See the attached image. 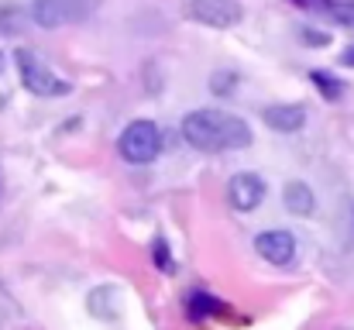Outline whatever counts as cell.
Instances as JSON below:
<instances>
[{
    "mask_svg": "<svg viewBox=\"0 0 354 330\" xmlns=\"http://www.w3.org/2000/svg\"><path fill=\"white\" fill-rule=\"evenodd\" d=\"M265 193H268V186L254 172H237V176H231V183H227V203L234 207L237 214L258 210L261 200H265Z\"/></svg>",
    "mask_w": 354,
    "mask_h": 330,
    "instance_id": "6",
    "label": "cell"
},
{
    "mask_svg": "<svg viewBox=\"0 0 354 330\" xmlns=\"http://www.w3.org/2000/svg\"><path fill=\"white\" fill-rule=\"evenodd\" d=\"M151 258H155V265H158L162 272H169V268H172V258H169V248H165V241H162V237H155V244H151Z\"/></svg>",
    "mask_w": 354,
    "mask_h": 330,
    "instance_id": "15",
    "label": "cell"
},
{
    "mask_svg": "<svg viewBox=\"0 0 354 330\" xmlns=\"http://www.w3.org/2000/svg\"><path fill=\"white\" fill-rule=\"evenodd\" d=\"M234 86H237V73L217 69V73L210 76V93H214V97H227V93H234Z\"/></svg>",
    "mask_w": 354,
    "mask_h": 330,
    "instance_id": "13",
    "label": "cell"
},
{
    "mask_svg": "<svg viewBox=\"0 0 354 330\" xmlns=\"http://www.w3.org/2000/svg\"><path fill=\"white\" fill-rule=\"evenodd\" d=\"M183 138L196 152H237L251 145V127L227 110H193L183 117Z\"/></svg>",
    "mask_w": 354,
    "mask_h": 330,
    "instance_id": "1",
    "label": "cell"
},
{
    "mask_svg": "<svg viewBox=\"0 0 354 330\" xmlns=\"http://www.w3.org/2000/svg\"><path fill=\"white\" fill-rule=\"evenodd\" d=\"M254 251H258L268 265H289V262L296 258V237H292L289 230H282V227L261 230V234L254 237Z\"/></svg>",
    "mask_w": 354,
    "mask_h": 330,
    "instance_id": "7",
    "label": "cell"
},
{
    "mask_svg": "<svg viewBox=\"0 0 354 330\" xmlns=\"http://www.w3.org/2000/svg\"><path fill=\"white\" fill-rule=\"evenodd\" d=\"M86 310L97 320H114L120 313V289L118 286H97L86 293Z\"/></svg>",
    "mask_w": 354,
    "mask_h": 330,
    "instance_id": "9",
    "label": "cell"
},
{
    "mask_svg": "<svg viewBox=\"0 0 354 330\" xmlns=\"http://www.w3.org/2000/svg\"><path fill=\"white\" fill-rule=\"evenodd\" d=\"M303 10H330V0H292Z\"/></svg>",
    "mask_w": 354,
    "mask_h": 330,
    "instance_id": "16",
    "label": "cell"
},
{
    "mask_svg": "<svg viewBox=\"0 0 354 330\" xmlns=\"http://www.w3.org/2000/svg\"><path fill=\"white\" fill-rule=\"evenodd\" d=\"M118 152L124 162L131 165H148L155 162V155L162 152V131L155 120H131L118 138Z\"/></svg>",
    "mask_w": 354,
    "mask_h": 330,
    "instance_id": "2",
    "label": "cell"
},
{
    "mask_svg": "<svg viewBox=\"0 0 354 330\" xmlns=\"http://www.w3.org/2000/svg\"><path fill=\"white\" fill-rule=\"evenodd\" d=\"M97 7H100V0H35L31 3V17H35L38 28L55 31V28L86 21Z\"/></svg>",
    "mask_w": 354,
    "mask_h": 330,
    "instance_id": "4",
    "label": "cell"
},
{
    "mask_svg": "<svg viewBox=\"0 0 354 330\" xmlns=\"http://www.w3.org/2000/svg\"><path fill=\"white\" fill-rule=\"evenodd\" d=\"M0 73H3V52H0Z\"/></svg>",
    "mask_w": 354,
    "mask_h": 330,
    "instance_id": "19",
    "label": "cell"
},
{
    "mask_svg": "<svg viewBox=\"0 0 354 330\" xmlns=\"http://www.w3.org/2000/svg\"><path fill=\"white\" fill-rule=\"evenodd\" d=\"M299 38L306 45H327V35H317V31H299Z\"/></svg>",
    "mask_w": 354,
    "mask_h": 330,
    "instance_id": "17",
    "label": "cell"
},
{
    "mask_svg": "<svg viewBox=\"0 0 354 330\" xmlns=\"http://www.w3.org/2000/svg\"><path fill=\"white\" fill-rule=\"evenodd\" d=\"M261 117H265V124L272 131L289 134V131H299L306 124V107L303 104H272V107H265Z\"/></svg>",
    "mask_w": 354,
    "mask_h": 330,
    "instance_id": "8",
    "label": "cell"
},
{
    "mask_svg": "<svg viewBox=\"0 0 354 330\" xmlns=\"http://www.w3.org/2000/svg\"><path fill=\"white\" fill-rule=\"evenodd\" d=\"M14 59H17V73H21V83L28 93H35V97H66L69 93V83L62 76H55L35 52L17 48Z\"/></svg>",
    "mask_w": 354,
    "mask_h": 330,
    "instance_id": "3",
    "label": "cell"
},
{
    "mask_svg": "<svg viewBox=\"0 0 354 330\" xmlns=\"http://www.w3.org/2000/svg\"><path fill=\"white\" fill-rule=\"evenodd\" d=\"M341 66H351V69H354V45H351V48H344V55H341Z\"/></svg>",
    "mask_w": 354,
    "mask_h": 330,
    "instance_id": "18",
    "label": "cell"
},
{
    "mask_svg": "<svg viewBox=\"0 0 354 330\" xmlns=\"http://www.w3.org/2000/svg\"><path fill=\"white\" fill-rule=\"evenodd\" d=\"M282 203H286V210L296 214V217H310V214L317 210V196H313V190H310L306 183H289V186L282 190Z\"/></svg>",
    "mask_w": 354,
    "mask_h": 330,
    "instance_id": "10",
    "label": "cell"
},
{
    "mask_svg": "<svg viewBox=\"0 0 354 330\" xmlns=\"http://www.w3.org/2000/svg\"><path fill=\"white\" fill-rule=\"evenodd\" d=\"M341 28H348V31H354V0H334L330 3V10H327Z\"/></svg>",
    "mask_w": 354,
    "mask_h": 330,
    "instance_id": "14",
    "label": "cell"
},
{
    "mask_svg": "<svg viewBox=\"0 0 354 330\" xmlns=\"http://www.w3.org/2000/svg\"><path fill=\"white\" fill-rule=\"evenodd\" d=\"M186 313H189V320H207V317L227 313V303H221V300L210 296V293H193L189 303H186Z\"/></svg>",
    "mask_w": 354,
    "mask_h": 330,
    "instance_id": "11",
    "label": "cell"
},
{
    "mask_svg": "<svg viewBox=\"0 0 354 330\" xmlns=\"http://www.w3.org/2000/svg\"><path fill=\"white\" fill-rule=\"evenodd\" d=\"M186 17L196 21V24H203V28L224 31V28L241 24L244 10H241L237 0H186Z\"/></svg>",
    "mask_w": 354,
    "mask_h": 330,
    "instance_id": "5",
    "label": "cell"
},
{
    "mask_svg": "<svg viewBox=\"0 0 354 330\" xmlns=\"http://www.w3.org/2000/svg\"><path fill=\"white\" fill-rule=\"evenodd\" d=\"M310 83H313V86L320 90V97H324V100H330V104L344 97L341 80H337V76H330V73H324V69H313V73H310Z\"/></svg>",
    "mask_w": 354,
    "mask_h": 330,
    "instance_id": "12",
    "label": "cell"
}]
</instances>
